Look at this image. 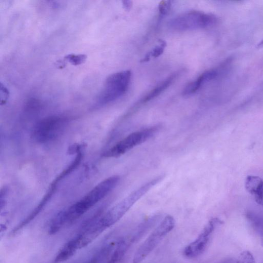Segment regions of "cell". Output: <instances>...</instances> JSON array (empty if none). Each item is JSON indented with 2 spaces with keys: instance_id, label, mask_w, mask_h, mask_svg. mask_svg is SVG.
<instances>
[{
  "instance_id": "6da1fadb",
  "label": "cell",
  "mask_w": 263,
  "mask_h": 263,
  "mask_svg": "<svg viewBox=\"0 0 263 263\" xmlns=\"http://www.w3.org/2000/svg\"><path fill=\"white\" fill-rule=\"evenodd\" d=\"M120 180L119 176L114 175L99 183L80 200L59 213L54 218L56 225L62 228L76 220L108 195L117 186Z\"/></svg>"
},
{
  "instance_id": "7a4b0ae2",
  "label": "cell",
  "mask_w": 263,
  "mask_h": 263,
  "mask_svg": "<svg viewBox=\"0 0 263 263\" xmlns=\"http://www.w3.org/2000/svg\"><path fill=\"white\" fill-rule=\"evenodd\" d=\"M163 175L153 179L132 192L127 197L109 210L101 217L100 220L106 229L113 225L140 199L149 192L164 178Z\"/></svg>"
},
{
  "instance_id": "3957f363",
  "label": "cell",
  "mask_w": 263,
  "mask_h": 263,
  "mask_svg": "<svg viewBox=\"0 0 263 263\" xmlns=\"http://www.w3.org/2000/svg\"><path fill=\"white\" fill-rule=\"evenodd\" d=\"M68 124L69 120L64 117L53 116L44 118L34 127L32 138L40 144L53 142L64 133Z\"/></svg>"
},
{
  "instance_id": "277c9868",
  "label": "cell",
  "mask_w": 263,
  "mask_h": 263,
  "mask_svg": "<svg viewBox=\"0 0 263 263\" xmlns=\"http://www.w3.org/2000/svg\"><path fill=\"white\" fill-rule=\"evenodd\" d=\"M131 76L130 71H124L110 75L98 96L97 105H106L123 95L128 89Z\"/></svg>"
},
{
  "instance_id": "5b68a950",
  "label": "cell",
  "mask_w": 263,
  "mask_h": 263,
  "mask_svg": "<svg viewBox=\"0 0 263 263\" xmlns=\"http://www.w3.org/2000/svg\"><path fill=\"white\" fill-rule=\"evenodd\" d=\"M159 129V126H153L131 134L107 151L103 156L106 158L120 157L153 137Z\"/></svg>"
},
{
  "instance_id": "8992f818",
  "label": "cell",
  "mask_w": 263,
  "mask_h": 263,
  "mask_svg": "<svg viewBox=\"0 0 263 263\" xmlns=\"http://www.w3.org/2000/svg\"><path fill=\"white\" fill-rule=\"evenodd\" d=\"M175 220L167 215L154 232L140 247L134 257V263H141L156 247L163 238L175 227Z\"/></svg>"
},
{
  "instance_id": "52a82bcc",
  "label": "cell",
  "mask_w": 263,
  "mask_h": 263,
  "mask_svg": "<svg viewBox=\"0 0 263 263\" xmlns=\"http://www.w3.org/2000/svg\"><path fill=\"white\" fill-rule=\"evenodd\" d=\"M217 21V18L212 14L192 11L172 19L168 25L175 30H188L211 26Z\"/></svg>"
},
{
  "instance_id": "ba28073f",
  "label": "cell",
  "mask_w": 263,
  "mask_h": 263,
  "mask_svg": "<svg viewBox=\"0 0 263 263\" xmlns=\"http://www.w3.org/2000/svg\"><path fill=\"white\" fill-rule=\"evenodd\" d=\"M223 222L218 218H213L204 227L199 237L186 247L184 255L188 258H193L201 255L206 250L210 238L216 227Z\"/></svg>"
},
{
  "instance_id": "9c48e42d",
  "label": "cell",
  "mask_w": 263,
  "mask_h": 263,
  "mask_svg": "<svg viewBox=\"0 0 263 263\" xmlns=\"http://www.w3.org/2000/svg\"><path fill=\"white\" fill-rule=\"evenodd\" d=\"M79 241L77 237L68 242L60 250L55 258V263L63 262L72 256L79 249Z\"/></svg>"
},
{
  "instance_id": "30bf717a",
  "label": "cell",
  "mask_w": 263,
  "mask_h": 263,
  "mask_svg": "<svg viewBox=\"0 0 263 263\" xmlns=\"http://www.w3.org/2000/svg\"><path fill=\"white\" fill-rule=\"evenodd\" d=\"M160 215H154L142 223L129 240L130 243H134L141 239L160 220Z\"/></svg>"
},
{
  "instance_id": "8fae6325",
  "label": "cell",
  "mask_w": 263,
  "mask_h": 263,
  "mask_svg": "<svg viewBox=\"0 0 263 263\" xmlns=\"http://www.w3.org/2000/svg\"><path fill=\"white\" fill-rule=\"evenodd\" d=\"M179 74L178 73H174L158 84L144 98L142 102L144 103H147L159 95L177 78Z\"/></svg>"
},
{
  "instance_id": "7c38bea8",
  "label": "cell",
  "mask_w": 263,
  "mask_h": 263,
  "mask_svg": "<svg viewBox=\"0 0 263 263\" xmlns=\"http://www.w3.org/2000/svg\"><path fill=\"white\" fill-rule=\"evenodd\" d=\"M263 180L256 176L247 177L245 182V187L247 191L254 195L260 187Z\"/></svg>"
},
{
  "instance_id": "4fadbf2b",
  "label": "cell",
  "mask_w": 263,
  "mask_h": 263,
  "mask_svg": "<svg viewBox=\"0 0 263 263\" xmlns=\"http://www.w3.org/2000/svg\"><path fill=\"white\" fill-rule=\"evenodd\" d=\"M159 42L160 45L156 47L150 53H148L145 58L142 60V62H147L150 60L151 57L157 58L160 56L163 53L167 45L166 42L162 40H159Z\"/></svg>"
},
{
  "instance_id": "5bb4252c",
  "label": "cell",
  "mask_w": 263,
  "mask_h": 263,
  "mask_svg": "<svg viewBox=\"0 0 263 263\" xmlns=\"http://www.w3.org/2000/svg\"><path fill=\"white\" fill-rule=\"evenodd\" d=\"M64 59L72 65L77 66L85 62L87 59V56L85 55L82 54H70L66 56Z\"/></svg>"
},
{
  "instance_id": "9a60e30c",
  "label": "cell",
  "mask_w": 263,
  "mask_h": 263,
  "mask_svg": "<svg viewBox=\"0 0 263 263\" xmlns=\"http://www.w3.org/2000/svg\"><path fill=\"white\" fill-rule=\"evenodd\" d=\"M201 86L197 81L195 80L189 83L185 87L183 94L184 96H187L195 93L199 90Z\"/></svg>"
},
{
  "instance_id": "2e32d148",
  "label": "cell",
  "mask_w": 263,
  "mask_h": 263,
  "mask_svg": "<svg viewBox=\"0 0 263 263\" xmlns=\"http://www.w3.org/2000/svg\"><path fill=\"white\" fill-rule=\"evenodd\" d=\"M255 258L249 251H244L239 256L236 263H255Z\"/></svg>"
},
{
  "instance_id": "e0dca14e",
  "label": "cell",
  "mask_w": 263,
  "mask_h": 263,
  "mask_svg": "<svg viewBox=\"0 0 263 263\" xmlns=\"http://www.w3.org/2000/svg\"><path fill=\"white\" fill-rule=\"evenodd\" d=\"M171 7L170 1H162L159 5L158 9L159 13L162 15H167L170 11Z\"/></svg>"
},
{
  "instance_id": "ac0fdd59",
  "label": "cell",
  "mask_w": 263,
  "mask_h": 263,
  "mask_svg": "<svg viewBox=\"0 0 263 263\" xmlns=\"http://www.w3.org/2000/svg\"><path fill=\"white\" fill-rule=\"evenodd\" d=\"M1 91H0V97H1V104H5L8 101L10 93L7 87L3 83L1 84Z\"/></svg>"
},
{
  "instance_id": "d6986e66",
  "label": "cell",
  "mask_w": 263,
  "mask_h": 263,
  "mask_svg": "<svg viewBox=\"0 0 263 263\" xmlns=\"http://www.w3.org/2000/svg\"><path fill=\"white\" fill-rule=\"evenodd\" d=\"M254 196L256 203L263 206V181L261 185Z\"/></svg>"
},
{
  "instance_id": "ffe728a7",
  "label": "cell",
  "mask_w": 263,
  "mask_h": 263,
  "mask_svg": "<svg viewBox=\"0 0 263 263\" xmlns=\"http://www.w3.org/2000/svg\"><path fill=\"white\" fill-rule=\"evenodd\" d=\"M122 4L124 9L126 11H129L131 9L132 7H133V3L131 1H126L125 0V1L122 2Z\"/></svg>"
},
{
  "instance_id": "44dd1931",
  "label": "cell",
  "mask_w": 263,
  "mask_h": 263,
  "mask_svg": "<svg viewBox=\"0 0 263 263\" xmlns=\"http://www.w3.org/2000/svg\"><path fill=\"white\" fill-rule=\"evenodd\" d=\"M259 46H263V40L260 42V43L258 45Z\"/></svg>"
},
{
  "instance_id": "7402d4cb",
  "label": "cell",
  "mask_w": 263,
  "mask_h": 263,
  "mask_svg": "<svg viewBox=\"0 0 263 263\" xmlns=\"http://www.w3.org/2000/svg\"><path fill=\"white\" fill-rule=\"evenodd\" d=\"M261 237H262V243L263 244V236H262Z\"/></svg>"
}]
</instances>
